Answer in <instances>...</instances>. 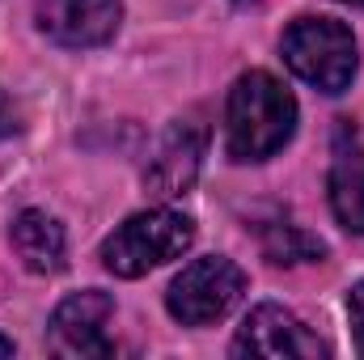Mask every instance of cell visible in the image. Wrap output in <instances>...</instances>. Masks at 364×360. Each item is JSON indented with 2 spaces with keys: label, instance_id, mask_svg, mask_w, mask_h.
Returning <instances> with one entry per match:
<instances>
[{
  "label": "cell",
  "instance_id": "5bb4252c",
  "mask_svg": "<svg viewBox=\"0 0 364 360\" xmlns=\"http://www.w3.org/2000/svg\"><path fill=\"white\" fill-rule=\"evenodd\" d=\"M0 132H4V102H0Z\"/></svg>",
  "mask_w": 364,
  "mask_h": 360
},
{
  "label": "cell",
  "instance_id": "277c9868",
  "mask_svg": "<svg viewBox=\"0 0 364 360\" xmlns=\"http://www.w3.org/2000/svg\"><path fill=\"white\" fill-rule=\"evenodd\" d=\"M246 292V275L237 263L212 255V259H195L191 268H182V275L170 284L166 305L182 327H208L216 318H225Z\"/></svg>",
  "mask_w": 364,
  "mask_h": 360
},
{
  "label": "cell",
  "instance_id": "5b68a950",
  "mask_svg": "<svg viewBox=\"0 0 364 360\" xmlns=\"http://www.w3.org/2000/svg\"><path fill=\"white\" fill-rule=\"evenodd\" d=\"M110 314L114 301L97 288L73 292L55 305L51 314V352L68 360H93V356H110Z\"/></svg>",
  "mask_w": 364,
  "mask_h": 360
},
{
  "label": "cell",
  "instance_id": "ba28073f",
  "mask_svg": "<svg viewBox=\"0 0 364 360\" xmlns=\"http://www.w3.org/2000/svg\"><path fill=\"white\" fill-rule=\"evenodd\" d=\"M123 21V0H43L38 30L60 47H102Z\"/></svg>",
  "mask_w": 364,
  "mask_h": 360
},
{
  "label": "cell",
  "instance_id": "6da1fadb",
  "mask_svg": "<svg viewBox=\"0 0 364 360\" xmlns=\"http://www.w3.org/2000/svg\"><path fill=\"white\" fill-rule=\"evenodd\" d=\"M229 157L233 162H263L279 153L296 132V97L272 73H246L229 90Z\"/></svg>",
  "mask_w": 364,
  "mask_h": 360
},
{
  "label": "cell",
  "instance_id": "4fadbf2b",
  "mask_svg": "<svg viewBox=\"0 0 364 360\" xmlns=\"http://www.w3.org/2000/svg\"><path fill=\"white\" fill-rule=\"evenodd\" d=\"M0 356H13V339H4V335H0Z\"/></svg>",
  "mask_w": 364,
  "mask_h": 360
},
{
  "label": "cell",
  "instance_id": "7c38bea8",
  "mask_svg": "<svg viewBox=\"0 0 364 360\" xmlns=\"http://www.w3.org/2000/svg\"><path fill=\"white\" fill-rule=\"evenodd\" d=\"M348 318H352V335H356V352L364 356V284L348 292Z\"/></svg>",
  "mask_w": 364,
  "mask_h": 360
},
{
  "label": "cell",
  "instance_id": "9c48e42d",
  "mask_svg": "<svg viewBox=\"0 0 364 360\" xmlns=\"http://www.w3.org/2000/svg\"><path fill=\"white\" fill-rule=\"evenodd\" d=\"M9 238H13L17 259L34 271V275H55V271L64 268L68 242H64V229H60L55 216H47V212H38V208H26V212L13 221Z\"/></svg>",
  "mask_w": 364,
  "mask_h": 360
},
{
  "label": "cell",
  "instance_id": "7a4b0ae2",
  "mask_svg": "<svg viewBox=\"0 0 364 360\" xmlns=\"http://www.w3.org/2000/svg\"><path fill=\"white\" fill-rule=\"evenodd\" d=\"M195 242V221L174 208H149L127 216L106 242H102V263L106 271L136 280L144 271L161 268L170 259H182Z\"/></svg>",
  "mask_w": 364,
  "mask_h": 360
},
{
  "label": "cell",
  "instance_id": "30bf717a",
  "mask_svg": "<svg viewBox=\"0 0 364 360\" xmlns=\"http://www.w3.org/2000/svg\"><path fill=\"white\" fill-rule=\"evenodd\" d=\"M331 208L343 229L364 233V149L339 153L331 170Z\"/></svg>",
  "mask_w": 364,
  "mask_h": 360
},
{
  "label": "cell",
  "instance_id": "52a82bcc",
  "mask_svg": "<svg viewBox=\"0 0 364 360\" xmlns=\"http://www.w3.org/2000/svg\"><path fill=\"white\" fill-rule=\"evenodd\" d=\"M233 356H267V360H284V356H326V344L318 335H309V327L284 309V305H259L250 309V318L242 322L237 339H233Z\"/></svg>",
  "mask_w": 364,
  "mask_h": 360
},
{
  "label": "cell",
  "instance_id": "8fae6325",
  "mask_svg": "<svg viewBox=\"0 0 364 360\" xmlns=\"http://www.w3.org/2000/svg\"><path fill=\"white\" fill-rule=\"evenodd\" d=\"M259 238H263V255H267L272 263H314V259L326 255V246H322L314 233H305L301 225H292V221H272V225H263Z\"/></svg>",
  "mask_w": 364,
  "mask_h": 360
},
{
  "label": "cell",
  "instance_id": "9a60e30c",
  "mask_svg": "<svg viewBox=\"0 0 364 360\" xmlns=\"http://www.w3.org/2000/svg\"><path fill=\"white\" fill-rule=\"evenodd\" d=\"M343 4H356V9H364V0H343Z\"/></svg>",
  "mask_w": 364,
  "mask_h": 360
},
{
  "label": "cell",
  "instance_id": "8992f818",
  "mask_svg": "<svg viewBox=\"0 0 364 360\" xmlns=\"http://www.w3.org/2000/svg\"><path fill=\"white\" fill-rule=\"evenodd\" d=\"M203 149H208V127L195 115L174 119L166 127V136L157 140V153L149 157V170H144L149 195L153 199H178L203 166Z\"/></svg>",
  "mask_w": 364,
  "mask_h": 360
},
{
  "label": "cell",
  "instance_id": "3957f363",
  "mask_svg": "<svg viewBox=\"0 0 364 360\" xmlns=\"http://www.w3.org/2000/svg\"><path fill=\"white\" fill-rule=\"evenodd\" d=\"M284 64L314 90L343 93L356 77V38L335 17H296L284 30Z\"/></svg>",
  "mask_w": 364,
  "mask_h": 360
}]
</instances>
